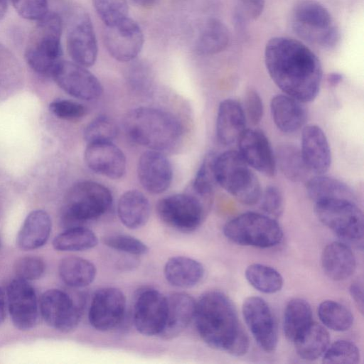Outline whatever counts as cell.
<instances>
[{
  "instance_id": "6da1fadb",
  "label": "cell",
  "mask_w": 364,
  "mask_h": 364,
  "mask_svg": "<svg viewBox=\"0 0 364 364\" xmlns=\"http://www.w3.org/2000/svg\"><path fill=\"white\" fill-rule=\"evenodd\" d=\"M264 63L269 77L284 94L303 103L317 97L322 66L316 55L301 41L272 38L265 46Z\"/></svg>"
},
{
  "instance_id": "7a4b0ae2",
  "label": "cell",
  "mask_w": 364,
  "mask_h": 364,
  "mask_svg": "<svg viewBox=\"0 0 364 364\" xmlns=\"http://www.w3.org/2000/svg\"><path fill=\"white\" fill-rule=\"evenodd\" d=\"M193 320L200 337L210 347L234 356L247 352L248 337L232 301L224 293L212 290L202 294L196 303Z\"/></svg>"
},
{
  "instance_id": "3957f363",
  "label": "cell",
  "mask_w": 364,
  "mask_h": 364,
  "mask_svg": "<svg viewBox=\"0 0 364 364\" xmlns=\"http://www.w3.org/2000/svg\"><path fill=\"white\" fill-rule=\"evenodd\" d=\"M123 127L134 142L159 151L172 149L183 134L181 123L173 114L147 107L128 112L123 119Z\"/></svg>"
},
{
  "instance_id": "277c9868",
  "label": "cell",
  "mask_w": 364,
  "mask_h": 364,
  "mask_svg": "<svg viewBox=\"0 0 364 364\" xmlns=\"http://www.w3.org/2000/svg\"><path fill=\"white\" fill-rule=\"evenodd\" d=\"M63 18L57 11H48L37 21L25 50L26 61L36 73L52 76L63 54Z\"/></svg>"
},
{
  "instance_id": "5b68a950",
  "label": "cell",
  "mask_w": 364,
  "mask_h": 364,
  "mask_svg": "<svg viewBox=\"0 0 364 364\" xmlns=\"http://www.w3.org/2000/svg\"><path fill=\"white\" fill-rule=\"evenodd\" d=\"M214 171L217 184L240 203L247 205L259 203L262 191L260 183L237 151L216 155Z\"/></svg>"
},
{
  "instance_id": "8992f818",
  "label": "cell",
  "mask_w": 364,
  "mask_h": 364,
  "mask_svg": "<svg viewBox=\"0 0 364 364\" xmlns=\"http://www.w3.org/2000/svg\"><path fill=\"white\" fill-rule=\"evenodd\" d=\"M112 203V193L106 186L91 181L79 182L68 193L61 223L65 228L81 226L103 215Z\"/></svg>"
},
{
  "instance_id": "52a82bcc",
  "label": "cell",
  "mask_w": 364,
  "mask_h": 364,
  "mask_svg": "<svg viewBox=\"0 0 364 364\" xmlns=\"http://www.w3.org/2000/svg\"><path fill=\"white\" fill-rule=\"evenodd\" d=\"M292 27L301 38L324 48H334L340 39L328 10L316 0H298L294 4Z\"/></svg>"
},
{
  "instance_id": "ba28073f",
  "label": "cell",
  "mask_w": 364,
  "mask_h": 364,
  "mask_svg": "<svg viewBox=\"0 0 364 364\" xmlns=\"http://www.w3.org/2000/svg\"><path fill=\"white\" fill-rule=\"evenodd\" d=\"M318 219L342 242L363 248V215L355 201L329 199L314 203Z\"/></svg>"
},
{
  "instance_id": "9c48e42d",
  "label": "cell",
  "mask_w": 364,
  "mask_h": 364,
  "mask_svg": "<svg viewBox=\"0 0 364 364\" xmlns=\"http://www.w3.org/2000/svg\"><path fill=\"white\" fill-rule=\"evenodd\" d=\"M223 233L235 244L260 248L276 246L283 237L274 218L255 212L244 213L230 220L224 225Z\"/></svg>"
},
{
  "instance_id": "30bf717a",
  "label": "cell",
  "mask_w": 364,
  "mask_h": 364,
  "mask_svg": "<svg viewBox=\"0 0 364 364\" xmlns=\"http://www.w3.org/2000/svg\"><path fill=\"white\" fill-rule=\"evenodd\" d=\"M63 21L67 27L68 52L73 62L85 68L93 65L98 54L97 42L89 14L82 7L65 6Z\"/></svg>"
},
{
  "instance_id": "8fae6325",
  "label": "cell",
  "mask_w": 364,
  "mask_h": 364,
  "mask_svg": "<svg viewBox=\"0 0 364 364\" xmlns=\"http://www.w3.org/2000/svg\"><path fill=\"white\" fill-rule=\"evenodd\" d=\"M210 203L190 191L161 198L156 204V212L168 226L191 232L203 223Z\"/></svg>"
},
{
  "instance_id": "7c38bea8",
  "label": "cell",
  "mask_w": 364,
  "mask_h": 364,
  "mask_svg": "<svg viewBox=\"0 0 364 364\" xmlns=\"http://www.w3.org/2000/svg\"><path fill=\"white\" fill-rule=\"evenodd\" d=\"M103 41L113 58L129 63L137 58L142 49L144 38L139 25L127 17L114 25L105 26Z\"/></svg>"
},
{
  "instance_id": "4fadbf2b",
  "label": "cell",
  "mask_w": 364,
  "mask_h": 364,
  "mask_svg": "<svg viewBox=\"0 0 364 364\" xmlns=\"http://www.w3.org/2000/svg\"><path fill=\"white\" fill-rule=\"evenodd\" d=\"M242 314L259 346L267 353L273 352L278 342L277 326L267 302L258 296L247 297L242 304Z\"/></svg>"
},
{
  "instance_id": "5bb4252c",
  "label": "cell",
  "mask_w": 364,
  "mask_h": 364,
  "mask_svg": "<svg viewBox=\"0 0 364 364\" xmlns=\"http://www.w3.org/2000/svg\"><path fill=\"white\" fill-rule=\"evenodd\" d=\"M126 298L115 287L98 289L91 301L88 312L90 325L97 331L114 329L123 321L126 314Z\"/></svg>"
},
{
  "instance_id": "9a60e30c",
  "label": "cell",
  "mask_w": 364,
  "mask_h": 364,
  "mask_svg": "<svg viewBox=\"0 0 364 364\" xmlns=\"http://www.w3.org/2000/svg\"><path fill=\"white\" fill-rule=\"evenodd\" d=\"M52 77L62 90L77 99L93 100L103 91L100 80L87 68L75 62L61 60Z\"/></svg>"
},
{
  "instance_id": "2e32d148",
  "label": "cell",
  "mask_w": 364,
  "mask_h": 364,
  "mask_svg": "<svg viewBox=\"0 0 364 364\" xmlns=\"http://www.w3.org/2000/svg\"><path fill=\"white\" fill-rule=\"evenodd\" d=\"M39 305L44 321L58 331H71L80 321V308L69 294L60 289H52L45 291Z\"/></svg>"
},
{
  "instance_id": "e0dca14e",
  "label": "cell",
  "mask_w": 364,
  "mask_h": 364,
  "mask_svg": "<svg viewBox=\"0 0 364 364\" xmlns=\"http://www.w3.org/2000/svg\"><path fill=\"white\" fill-rule=\"evenodd\" d=\"M166 298L160 291L145 288L137 294L133 309V322L142 335H159L164 323Z\"/></svg>"
},
{
  "instance_id": "ac0fdd59",
  "label": "cell",
  "mask_w": 364,
  "mask_h": 364,
  "mask_svg": "<svg viewBox=\"0 0 364 364\" xmlns=\"http://www.w3.org/2000/svg\"><path fill=\"white\" fill-rule=\"evenodd\" d=\"M6 304L14 325L22 331L32 328L38 316L35 289L28 281L15 278L7 288Z\"/></svg>"
},
{
  "instance_id": "d6986e66",
  "label": "cell",
  "mask_w": 364,
  "mask_h": 364,
  "mask_svg": "<svg viewBox=\"0 0 364 364\" xmlns=\"http://www.w3.org/2000/svg\"><path fill=\"white\" fill-rule=\"evenodd\" d=\"M237 144V151L252 168L267 176H274L277 171L274 151L261 130L246 129Z\"/></svg>"
},
{
  "instance_id": "ffe728a7",
  "label": "cell",
  "mask_w": 364,
  "mask_h": 364,
  "mask_svg": "<svg viewBox=\"0 0 364 364\" xmlns=\"http://www.w3.org/2000/svg\"><path fill=\"white\" fill-rule=\"evenodd\" d=\"M138 178L149 193L159 194L170 186L173 178L171 164L161 151L149 150L144 152L138 162Z\"/></svg>"
},
{
  "instance_id": "44dd1931",
  "label": "cell",
  "mask_w": 364,
  "mask_h": 364,
  "mask_svg": "<svg viewBox=\"0 0 364 364\" xmlns=\"http://www.w3.org/2000/svg\"><path fill=\"white\" fill-rule=\"evenodd\" d=\"M84 159L90 170L109 178H119L126 171L125 155L112 141L87 144Z\"/></svg>"
},
{
  "instance_id": "7402d4cb",
  "label": "cell",
  "mask_w": 364,
  "mask_h": 364,
  "mask_svg": "<svg viewBox=\"0 0 364 364\" xmlns=\"http://www.w3.org/2000/svg\"><path fill=\"white\" fill-rule=\"evenodd\" d=\"M300 150L311 173L325 174L331 164V151L323 129L316 124L302 129Z\"/></svg>"
},
{
  "instance_id": "603a6c76",
  "label": "cell",
  "mask_w": 364,
  "mask_h": 364,
  "mask_svg": "<svg viewBox=\"0 0 364 364\" xmlns=\"http://www.w3.org/2000/svg\"><path fill=\"white\" fill-rule=\"evenodd\" d=\"M166 298L165 320L159 336L169 340L179 336L193 320L196 301L184 292L173 293Z\"/></svg>"
},
{
  "instance_id": "cb8c5ba5",
  "label": "cell",
  "mask_w": 364,
  "mask_h": 364,
  "mask_svg": "<svg viewBox=\"0 0 364 364\" xmlns=\"http://www.w3.org/2000/svg\"><path fill=\"white\" fill-rule=\"evenodd\" d=\"M246 117L242 105L228 98L218 105L215 131L218 141L224 145L237 143L246 129Z\"/></svg>"
},
{
  "instance_id": "d4e9b609",
  "label": "cell",
  "mask_w": 364,
  "mask_h": 364,
  "mask_svg": "<svg viewBox=\"0 0 364 364\" xmlns=\"http://www.w3.org/2000/svg\"><path fill=\"white\" fill-rule=\"evenodd\" d=\"M270 112L274 124L283 133L296 132L306 125L307 114L303 102L286 94L272 98Z\"/></svg>"
},
{
  "instance_id": "484cf974",
  "label": "cell",
  "mask_w": 364,
  "mask_h": 364,
  "mask_svg": "<svg viewBox=\"0 0 364 364\" xmlns=\"http://www.w3.org/2000/svg\"><path fill=\"white\" fill-rule=\"evenodd\" d=\"M321 266L328 278L334 281H342L353 274L356 260L350 245L342 241H336L323 249Z\"/></svg>"
},
{
  "instance_id": "4316f807",
  "label": "cell",
  "mask_w": 364,
  "mask_h": 364,
  "mask_svg": "<svg viewBox=\"0 0 364 364\" xmlns=\"http://www.w3.org/2000/svg\"><path fill=\"white\" fill-rule=\"evenodd\" d=\"M51 220L43 210L31 212L26 218L17 237L16 245L23 250H32L42 247L51 232Z\"/></svg>"
},
{
  "instance_id": "83f0119b",
  "label": "cell",
  "mask_w": 364,
  "mask_h": 364,
  "mask_svg": "<svg viewBox=\"0 0 364 364\" xmlns=\"http://www.w3.org/2000/svg\"><path fill=\"white\" fill-rule=\"evenodd\" d=\"M166 281L181 289L195 287L203 279L204 267L198 261L184 256L171 257L164 268Z\"/></svg>"
},
{
  "instance_id": "f1b7e54d",
  "label": "cell",
  "mask_w": 364,
  "mask_h": 364,
  "mask_svg": "<svg viewBox=\"0 0 364 364\" xmlns=\"http://www.w3.org/2000/svg\"><path fill=\"white\" fill-rule=\"evenodd\" d=\"M118 217L131 230L143 227L150 215V203L144 194L137 190L124 193L117 203Z\"/></svg>"
},
{
  "instance_id": "f546056e",
  "label": "cell",
  "mask_w": 364,
  "mask_h": 364,
  "mask_svg": "<svg viewBox=\"0 0 364 364\" xmlns=\"http://www.w3.org/2000/svg\"><path fill=\"white\" fill-rule=\"evenodd\" d=\"M230 42V32L219 19L209 18L200 24L195 41V50L200 55H213L225 50Z\"/></svg>"
},
{
  "instance_id": "4dcf8cb0",
  "label": "cell",
  "mask_w": 364,
  "mask_h": 364,
  "mask_svg": "<svg viewBox=\"0 0 364 364\" xmlns=\"http://www.w3.org/2000/svg\"><path fill=\"white\" fill-rule=\"evenodd\" d=\"M306 183V191L314 203L329 199H346L355 201L353 189L343 181L324 174L314 175Z\"/></svg>"
},
{
  "instance_id": "1f68e13d",
  "label": "cell",
  "mask_w": 364,
  "mask_h": 364,
  "mask_svg": "<svg viewBox=\"0 0 364 364\" xmlns=\"http://www.w3.org/2000/svg\"><path fill=\"white\" fill-rule=\"evenodd\" d=\"M277 168L289 181L306 182L310 173L300 148L291 143L279 144L274 151Z\"/></svg>"
},
{
  "instance_id": "d6a6232c",
  "label": "cell",
  "mask_w": 364,
  "mask_h": 364,
  "mask_svg": "<svg viewBox=\"0 0 364 364\" xmlns=\"http://www.w3.org/2000/svg\"><path fill=\"white\" fill-rule=\"evenodd\" d=\"M293 343L302 359L314 360L323 355L330 344V336L323 326L313 321Z\"/></svg>"
},
{
  "instance_id": "836d02e7",
  "label": "cell",
  "mask_w": 364,
  "mask_h": 364,
  "mask_svg": "<svg viewBox=\"0 0 364 364\" xmlns=\"http://www.w3.org/2000/svg\"><path fill=\"white\" fill-rule=\"evenodd\" d=\"M61 279L68 286L82 288L90 285L95 279L97 269L90 261L77 257L61 259L58 267Z\"/></svg>"
},
{
  "instance_id": "e575fe53",
  "label": "cell",
  "mask_w": 364,
  "mask_h": 364,
  "mask_svg": "<svg viewBox=\"0 0 364 364\" xmlns=\"http://www.w3.org/2000/svg\"><path fill=\"white\" fill-rule=\"evenodd\" d=\"M312 322V310L306 300L294 298L287 303L284 311L283 330L289 341L294 342Z\"/></svg>"
},
{
  "instance_id": "d590c367",
  "label": "cell",
  "mask_w": 364,
  "mask_h": 364,
  "mask_svg": "<svg viewBox=\"0 0 364 364\" xmlns=\"http://www.w3.org/2000/svg\"><path fill=\"white\" fill-rule=\"evenodd\" d=\"M97 244L98 237L95 233L82 225L65 228L53 241V247L63 252L85 251Z\"/></svg>"
},
{
  "instance_id": "8d00e7d4",
  "label": "cell",
  "mask_w": 364,
  "mask_h": 364,
  "mask_svg": "<svg viewBox=\"0 0 364 364\" xmlns=\"http://www.w3.org/2000/svg\"><path fill=\"white\" fill-rule=\"evenodd\" d=\"M245 277L255 289L264 294H274L281 290L283 278L274 268L259 263L249 265L245 269Z\"/></svg>"
},
{
  "instance_id": "74e56055",
  "label": "cell",
  "mask_w": 364,
  "mask_h": 364,
  "mask_svg": "<svg viewBox=\"0 0 364 364\" xmlns=\"http://www.w3.org/2000/svg\"><path fill=\"white\" fill-rule=\"evenodd\" d=\"M318 316L326 327L335 331H346L353 322L350 311L342 304L333 300H325L319 304Z\"/></svg>"
},
{
  "instance_id": "f35d334b",
  "label": "cell",
  "mask_w": 364,
  "mask_h": 364,
  "mask_svg": "<svg viewBox=\"0 0 364 364\" xmlns=\"http://www.w3.org/2000/svg\"><path fill=\"white\" fill-rule=\"evenodd\" d=\"M217 154L209 152L204 157L191 186V191L203 199L210 201L217 184L214 163Z\"/></svg>"
},
{
  "instance_id": "ab89813d",
  "label": "cell",
  "mask_w": 364,
  "mask_h": 364,
  "mask_svg": "<svg viewBox=\"0 0 364 364\" xmlns=\"http://www.w3.org/2000/svg\"><path fill=\"white\" fill-rule=\"evenodd\" d=\"M118 133L116 122L109 117L99 116L91 121L84 131V138L87 144L112 141Z\"/></svg>"
},
{
  "instance_id": "60d3db41",
  "label": "cell",
  "mask_w": 364,
  "mask_h": 364,
  "mask_svg": "<svg viewBox=\"0 0 364 364\" xmlns=\"http://www.w3.org/2000/svg\"><path fill=\"white\" fill-rule=\"evenodd\" d=\"M322 356L324 363L355 364L360 358L358 347L346 340H338L329 344Z\"/></svg>"
},
{
  "instance_id": "b9f144b4",
  "label": "cell",
  "mask_w": 364,
  "mask_h": 364,
  "mask_svg": "<svg viewBox=\"0 0 364 364\" xmlns=\"http://www.w3.org/2000/svg\"><path fill=\"white\" fill-rule=\"evenodd\" d=\"M98 16L105 26L114 25L128 17L127 0H92Z\"/></svg>"
},
{
  "instance_id": "7bdbcfd3",
  "label": "cell",
  "mask_w": 364,
  "mask_h": 364,
  "mask_svg": "<svg viewBox=\"0 0 364 364\" xmlns=\"http://www.w3.org/2000/svg\"><path fill=\"white\" fill-rule=\"evenodd\" d=\"M103 243L109 248L134 256L146 255L148 246L132 235L126 234H111L102 237Z\"/></svg>"
},
{
  "instance_id": "ee69618b",
  "label": "cell",
  "mask_w": 364,
  "mask_h": 364,
  "mask_svg": "<svg viewBox=\"0 0 364 364\" xmlns=\"http://www.w3.org/2000/svg\"><path fill=\"white\" fill-rule=\"evenodd\" d=\"M265 0H235L233 18L240 27L256 20L262 14Z\"/></svg>"
},
{
  "instance_id": "f6af8a7d",
  "label": "cell",
  "mask_w": 364,
  "mask_h": 364,
  "mask_svg": "<svg viewBox=\"0 0 364 364\" xmlns=\"http://www.w3.org/2000/svg\"><path fill=\"white\" fill-rule=\"evenodd\" d=\"M264 214L273 218L279 217L284 210V198L280 189L276 186H269L262 191L259 200Z\"/></svg>"
},
{
  "instance_id": "bcb514c9",
  "label": "cell",
  "mask_w": 364,
  "mask_h": 364,
  "mask_svg": "<svg viewBox=\"0 0 364 364\" xmlns=\"http://www.w3.org/2000/svg\"><path fill=\"white\" fill-rule=\"evenodd\" d=\"M44 262L38 257L27 256L18 259L14 265L17 278L33 281L41 278L45 272Z\"/></svg>"
},
{
  "instance_id": "7dc6e473",
  "label": "cell",
  "mask_w": 364,
  "mask_h": 364,
  "mask_svg": "<svg viewBox=\"0 0 364 364\" xmlns=\"http://www.w3.org/2000/svg\"><path fill=\"white\" fill-rule=\"evenodd\" d=\"M16 12L22 18L38 21L48 11V0H10Z\"/></svg>"
},
{
  "instance_id": "c3c4849f",
  "label": "cell",
  "mask_w": 364,
  "mask_h": 364,
  "mask_svg": "<svg viewBox=\"0 0 364 364\" xmlns=\"http://www.w3.org/2000/svg\"><path fill=\"white\" fill-rule=\"evenodd\" d=\"M49 108L55 116L65 120L80 119L87 112L82 104L67 100H55L50 104Z\"/></svg>"
},
{
  "instance_id": "681fc988",
  "label": "cell",
  "mask_w": 364,
  "mask_h": 364,
  "mask_svg": "<svg viewBox=\"0 0 364 364\" xmlns=\"http://www.w3.org/2000/svg\"><path fill=\"white\" fill-rule=\"evenodd\" d=\"M242 106L246 119L253 125L260 122L264 114V106L262 99L257 90L250 88L245 92Z\"/></svg>"
},
{
  "instance_id": "f907efd6",
  "label": "cell",
  "mask_w": 364,
  "mask_h": 364,
  "mask_svg": "<svg viewBox=\"0 0 364 364\" xmlns=\"http://www.w3.org/2000/svg\"><path fill=\"white\" fill-rule=\"evenodd\" d=\"M136 59L129 62L131 63L127 72V78L134 85L146 86L151 81V69L146 62Z\"/></svg>"
},
{
  "instance_id": "816d5d0a",
  "label": "cell",
  "mask_w": 364,
  "mask_h": 364,
  "mask_svg": "<svg viewBox=\"0 0 364 364\" xmlns=\"http://www.w3.org/2000/svg\"><path fill=\"white\" fill-rule=\"evenodd\" d=\"M350 294L361 314H363V289L361 284L354 282L349 287Z\"/></svg>"
},
{
  "instance_id": "f5cc1de1",
  "label": "cell",
  "mask_w": 364,
  "mask_h": 364,
  "mask_svg": "<svg viewBox=\"0 0 364 364\" xmlns=\"http://www.w3.org/2000/svg\"><path fill=\"white\" fill-rule=\"evenodd\" d=\"M343 79L341 73L333 72L328 74L327 76V82L331 86L335 87L339 85Z\"/></svg>"
},
{
  "instance_id": "db71d44e",
  "label": "cell",
  "mask_w": 364,
  "mask_h": 364,
  "mask_svg": "<svg viewBox=\"0 0 364 364\" xmlns=\"http://www.w3.org/2000/svg\"><path fill=\"white\" fill-rule=\"evenodd\" d=\"M6 306V301L5 299L4 294L0 288V324L2 323L5 319Z\"/></svg>"
},
{
  "instance_id": "11a10c76",
  "label": "cell",
  "mask_w": 364,
  "mask_h": 364,
  "mask_svg": "<svg viewBox=\"0 0 364 364\" xmlns=\"http://www.w3.org/2000/svg\"><path fill=\"white\" fill-rule=\"evenodd\" d=\"M9 0H0V21L3 19L7 12Z\"/></svg>"
},
{
  "instance_id": "9f6ffc18",
  "label": "cell",
  "mask_w": 364,
  "mask_h": 364,
  "mask_svg": "<svg viewBox=\"0 0 364 364\" xmlns=\"http://www.w3.org/2000/svg\"><path fill=\"white\" fill-rule=\"evenodd\" d=\"M135 4L142 6L148 7L154 4L156 0H132Z\"/></svg>"
},
{
  "instance_id": "6f0895ef",
  "label": "cell",
  "mask_w": 364,
  "mask_h": 364,
  "mask_svg": "<svg viewBox=\"0 0 364 364\" xmlns=\"http://www.w3.org/2000/svg\"><path fill=\"white\" fill-rule=\"evenodd\" d=\"M0 246H1V242H0Z\"/></svg>"
}]
</instances>
